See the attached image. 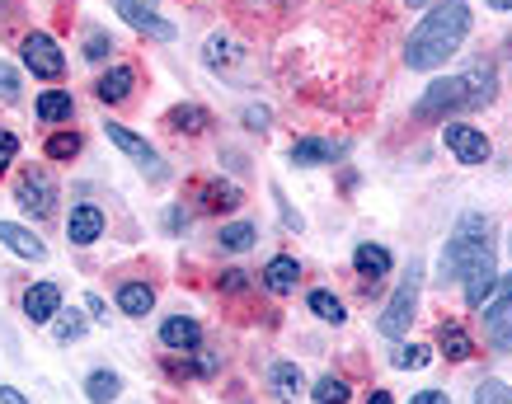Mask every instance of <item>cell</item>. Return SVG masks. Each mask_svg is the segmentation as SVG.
Instances as JSON below:
<instances>
[{
    "label": "cell",
    "mask_w": 512,
    "mask_h": 404,
    "mask_svg": "<svg viewBox=\"0 0 512 404\" xmlns=\"http://www.w3.org/2000/svg\"><path fill=\"white\" fill-rule=\"evenodd\" d=\"M104 226H109V217H104L99 202H76L71 217H66V240L85 249V245H94V240H104Z\"/></svg>",
    "instance_id": "10"
},
{
    "label": "cell",
    "mask_w": 512,
    "mask_h": 404,
    "mask_svg": "<svg viewBox=\"0 0 512 404\" xmlns=\"http://www.w3.org/2000/svg\"><path fill=\"white\" fill-rule=\"evenodd\" d=\"M494 94H498V71L489 62H475L470 71H461V76L433 80V85L419 94V104H414V123H447V113L494 104Z\"/></svg>",
    "instance_id": "3"
},
{
    "label": "cell",
    "mask_w": 512,
    "mask_h": 404,
    "mask_svg": "<svg viewBox=\"0 0 512 404\" xmlns=\"http://www.w3.org/2000/svg\"><path fill=\"white\" fill-rule=\"evenodd\" d=\"M409 5H414V10H423V5H437V0H409Z\"/></svg>",
    "instance_id": "44"
},
{
    "label": "cell",
    "mask_w": 512,
    "mask_h": 404,
    "mask_svg": "<svg viewBox=\"0 0 512 404\" xmlns=\"http://www.w3.org/2000/svg\"><path fill=\"white\" fill-rule=\"evenodd\" d=\"M273 198H278V217H282V226H287V231H301L306 221H301V212H292V207H287V198H282V188H278V184H273Z\"/></svg>",
    "instance_id": "36"
},
{
    "label": "cell",
    "mask_w": 512,
    "mask_h": 404,
    "mask_svg": "<svg viewBox=\"0 0 512 404\" xmlns=\"http://www.w3.org/2000/svg\"><path fill=\"white\" fill-rule=\"evenodd\" d=\"M353 268H357V278H367V282H381L395 268V259H390V249L372 245V240H362V245L353 249Z\"/></svg>",
    "instance_id": "15"
},
{
    "label": "cell",
    "mask_w": 512,
    "mask_h": 404,
    "mask_svg": "<svg viewBox=\"0 0 512 404\" xmlns=\"http://www.w3.org/2000/svg\"><path fill=\"white\" fill-rule=\"evenodd\" d=\"M367 404H395V395H390V390H372V395H367Z\"/></svg>",
    "instance_id": "42"
},
{
    "label": "cell",
    "mask_w": 512,
    "mask_h": 404,
    "mask_svg": "<svg viewBox=\"0 0 512 404\" xmlns=\"http://www.w3.org/2000/svg\"><path fill=\"white\" fill-rule=\"evenodd\" d=\"M217 287H221V292H245V287H249V273H240V268H226V273L217 278Z\"/></svg>",
    "instance_id": "37"
},
{
    "label": "cell",
    "mask_w": 512,
    "mask_h": 404,
    "mask_svg": "<svg viewBox=\"0 0 512 404\" xmlns=\"http://www.w3.org/2000/svg\"><path fill=\"white\" fill-rule=\"evenodd\" d=\"M118 311L132 315V320H146L156 311V287L151 282H123L118 287Z\"/></svg>",
    "instance_id": "17"
},
{
    "label": "cell",
    "mask_w": 512,
    "mask_h": 404,
    "mask_svg": "<svg viewBox=\"0 0 512 404\" xmlns=\"http://www.w3.org/2000/svg\"><path fill=\"white\" fill-rule=\"evenodd\" d=\"M508 249H512V240H508Z\"/></svg>",
    "instance_id": "45"
},
{
    "label": "cell",
    "mask_w": 512,
    "mask_h": 404,
    "mask_svg": "<svg viewBox=\"0 0 512 404\" xmlns=\"http://www.w3.org/2000/svg\"><path fill=\"white\" fill-rule=\"evenodd\" d=\"M419 287H423V264H409V273L400 278L395 296L386 301V311L376 320V329L386 334V339H400L404 329L414 325V311H419Z\"/></svg>",
    "instance_id": "4"
},
{
    "label": "cell",
    "mask_w": 512,
    "mask_h": 404,
    "mask_svg": "<svg viewBox=\"0 0 512 404\" xmlns=\"http://www.w3.org/2000/svg\"><path fill=\"white\" fill-rule=\"evenodd\" d=\"M0 404H33L24 390H15V386H0Z\"/></svg>",
    "instance_id": "40"
},
{
    "label": "cell",
    "mask_w": 512,
    "mask_h": 404,
    "mask_svg": "<svg viewBox=\"0 0 512 404\" xmlns=\"http://www.w3.org/2000/svg\"><path fill=\"white\" fill-rule=\"evenodd\" d=\"M268 123H273V109H264V104H249V109H245V127H254V132H264Z\"/></svg>",
    "instance_id": "38"
},
{
    "label": "cell",
    "mask_w": 512,
    "mask_h": 404,
    "mask_svg": "<svg viewBox=\"0 0 512 404\" xmlns=\"http://www.w3.org/2000/svg\"><path fill=\"white\" fill-rule=\"evenodd\" d=\"M202 57H207V66H212V71H221V66H231L240 52H235L231 38H207V52H202Z\"/></svg>",
    "instance_id": "31"
},
{
    "label": "cell",
    "mask_w": 512,
    "mask_h": 404,
    "mask_svg": "<svg viewBox=\"0 0 512 404\" xmlns=\"http://www.w3.org/2000/svg\"><path fill=\"white\" fill-rule=\"evenodd\" d=\"M19 99V71L10 62H0V104H15Z\"/></svg>",
    "instance_id": "32"
},
{
    "label": "cell",
    "mask_w": 512,
    "mask_h": 404,
    "mask_svg": "<svg viewBox=\"0 0 512 404\" xmlns=\"http://www.w3.org/2000/svg\"><path fill=\"white\" fill-rule=\"evenodd\" d=\"M118 15H123V24H132L137 33L156 38V43H174V33H179L170 19L156 15V0H118Z\"/></svg>",
    "instance_id": "8"
},
{
    "label": "cell",
    "mask_w": 512,
    "mask_h": 404,
    "mask_svg": "<svg viewBox=\"0 0 512 404\" xmlns=\"http://www.w3.org/2000/svg\"><path fill=\"white\" fill-rule=\"evenodd\" d=\"M160 343H165L170 353H193L202 343V325L193 315H170V320L160 325Z\"/></svg>",
    "instance_id": "13"
},
{
    "label": "cell",
    "mask_w": 512,
    "mask_h": 404,
    "mask_svg": "<svg viewBox=\"0 0 512 404\" xmlns=\"http://www.w3.org/2000/svg\"><path fill=\"white\" fill-rule=\"evenodd\" d=\"M85 311H94V315H99V320H109V315H104V296H85Z\"/></svg>",
    "instance_id": "41"
},
{
    "label": "cell",
    "mask_w": 512,
    "mask_h": 404,
    "mask_svg": "<svg viewBox=\"0 0 512 404\" xmlns=\"http://www.w3.org/2000/svg\"><path fill=\"white\" fill-rule=\"evenodd\" d=\"M437 348H442L451 362H470V358H475V339H470L461 325H442V329H437Z\"/></svg>",
    "instance_id": "23"
},
{
    "label": "cell",
    "mask_w": 512,
    "mask_h": 404,
    "mask_svg": "<svg viewBox=\"0 0 512 404\" xmlns=\"http://www.w3.org/2000/svg\"><path fill=\"white\" fill-rule=\"evenodd\" d=\"M306 306H311V315H320L325 325H343V320H348V306H343L334 292H325V287H315V292L306 296Z\"/></svg>",
    "instance_id": "24"
},
{
    "label": "cell",
    "mask_w": 512,
    "mask_h": 404,
    "mask_svg": "<svg viewBox=\"0 0 512 404\" xmlns=\"http://www.w3.org/2000/svg\"><path fill=\"white\" fill-rule=\"evenodd\" d=\"M19 62H24V71H33L38 80H62V71H66V57H62V47H57L52 33H24Z\"/></svg>",
    "instance_id": "6"
},
{
    "label": "cell",
    "mask_w": 512,
    "mask_h": 404,
    "mask_svg": "<svg viewBox=\"0 0 512 404\" xmlns=\"http://www.w3.org/2000/svg\"><path fill=\"white\" fill-rule=\"evenodd\" d=\"M24 320L29 325H52L57 315H62V287L57 282H33V287H24Z\"/></svg>",
    "instance_id": "11"
},
{
    "label": "cell",
    "mask_w": 512,
    "mask_h": 404,
    "mask_svg": "<svg viewBox=\"0 0 512 404\" xmlns=\"http://www.w3.org/2000/svg\"><path fill=\"white\" fill-rule=\"evenodd\" d=\"M259 278H264V287H268L273 296H292V292H296V282H301V264H296L292 254H273V259L264 264V273H259Z\"/></svg>",
    "instance_id": "14"
},
{
    "label": "cell",
    "mask_w": 512,
    "mask_h": 404,
    "mask_svg": "<svg viewBox=\"0 0 512 404\" xmlns=\"http://www.w3.org/2000/svg\"><path fill=\"white\" fill-rule=\"evenodd\" d=\"M15 202L38 221L52 217V212H57V179H52L43 165H33V170H24L15 179Z\"/></svg>",
    "instance_id": "5"
},
{
    "label": "cell",
    "mask_w": 512,
    "mask_h": 404,
    "mask_svg": "<svg viewBox=\"0 0 512 404\" xmlns=\"http://www.w3.org/2000/svg\"><path fill=\"white\" fill-rule=\"evenodd\" d=\"M254 226H249V221H231V226H221V235H217V245L221 249H231V254H245L249 245H254Z\"/></svg>",
    "instance_id": "28"
},
{
    "label": "cell",
    "mask_w": 512,
    "mask_h": 404,
    "mask_svg": "<svg viewBox=\"0 0 512 404\" xmlns=\"http://www.w3.org/2000/svg\"><path fill=\"white\" fill-rule=\"evenodd\" d=\"M33 113H38V123H43V127L71 123L76 99H71V90H43V94H38V104H33Z\"/></svg>",
    "instance_id": "16"
},
{
    "label": "cell",
    "mask_w": 512,
    "mask_h": 404,
    "mask_svg": "<svg viewBox=\"0 0 512 404\" xmlns=\"http://www.w3.org/2000/svg\"><path fill=\"white\" fill-rule=\"evenodd\" d=\"M132 85H137V71H132V66H109V71L99 76V85H94V94H99V104H123L127 94H132Z\"/></svg>",
    "instance_id": "18"
},
{
    "label": "cell",
    "mask_w": 512,
    "mask_h": 404,
    "mask_svg": "<svg viewBox=\"0 0 512 404\" xmlns=\"http://www.w3.org/2000/svg\"><path fill=\"white\" fill-rule=\"evenodd\" d=\"M52 334H57V343H76L80 334H85V320H80V315L71 311L66 320H57V325H52Z\"/></svg>",
    "instance_id": "33"
},
{
    "label": "cell",
    "mask_w": 512,
    "mask_h": 404,
    "mask_svg": "<svg viewBox=\"0 0 512 404\" xmlns=\"http://www.w3.org/2000/svg\"><path fill=\"white\" fill-rule=\"evenodd\" d=\"M165 127H170V132H188V137H198V132L212 127V113L202 109V104H174V109L165 113Z\"/></svg>",
    "instance_id": "21"
},
{
    "label": "cell",
    "mask_w": 512,
    "mask_h": 404,
    "mask_svg": "<svg viewBox=\"0 0 512 404\" xmlns=\"http://www.w3.org/2000/svg\"><path fill=\"white\" fill-rule=\"evenodd\" d=\"M475 404H512V386L498 381V376H484L480 386H475Z\"/></svg>",
    "instance_id": "30"
},
{
    "label": "cell",
    "mask_w": 512,
    "mask_h": 404,
    "mask_svg": "<svg viewBox=\"0 0 512 404\" xmlns=\"http://www.w3.org/2000/svg\"><path fill=\"white\" fill-rule=\"evenodd\" d=\"M198 198H202V207H207V212H235V207H240V188L212 179V184L202 188Z\"/></svg>",
    "instance_id": "25"
},
{
    "label": "cell",
    "mask_w": 512,
    "mask_h": 404,
    "mask_svg": "<svg viewBox=\"0 0 512 404\" xmlns=\"http://www.w3.org/2000/svg\"><path fill=\"white\" fill-rule=\"evenodd\" d=\"M15 160H19V137L10 132V127H0V174L10 170Z\"/></svg>",
    "instance_id": "35"
},
{
    "label": "cell",
    "mask_w": 512,
    "mask_h": 404,
    "mask_svg": "<svg viewBox=\"0 0 512 404\" xmlns=\"http://www.w3.org/2000/svg\"><path fill=\"white\" fill-rule=\"evenodd\" d=\"M268 390L278 395V400H296V395H306V376L296 362H273L268 367Z\"/></svg>",
    "instance_id": "20"
},
{
    "label": "cell",
    "mask_w": 512,
    "mask_h": 404,
    "mask_svg": "<svg viewBox=\"0 0 512 404\" xmlns=\"http://www.w3.org/2000/svg\"><path fill=\"white\" fill-rule=\"evenodd\" d=\"M484 5H494V10H503V15H512V0H484Z\"/></svg>",
    "instance_id": "43"
},
{
    "label": "cell",
    "mask_w": 512,
    "mask_h": 404,
    "mask_svg": "<svg viewBox=\"0 0 512 404\" xmlns=\"http://www.w3.org/2000/svg\"><path fill=\"white\" fill-rule=\"evenodd\" d=\"M118 390H123V376L109 372V367H99V372L85 376V400L90 404H113L118 400Z\"/></svg>",
    "instance_id": "22"
},
{
    "label": "cell",
    "mask_w": 512,
    "mask_h": 404,
    "mask_svg": "<svg viewBox=\"0 0 512 404\" xmlns=\"http://www.w3.org/2000/svg\"><path fill=\"white\" fill-rule=\"evenodd\" d=\"M0 245L10 249V254H19V259H33V264L47 259V245L29 231V226H19V221H0Z\"/></svg>",
    "instance_id": "12"
},
{
    "label": "cell",
    "mask_w": 512,
    "mask_h": 404,
    "mask_svg": "<svg viewBox=\"0 0 512 404\" xmlns=\"http://www.w3.org/2000/svg\"><path fill=\"white\" fill-rule=\"evenodd\" d=\"M470 33V5L466 0H437L428 15L414 24L409 43H404V66L409 71H437V66L456 57Z\"/></svg>",
    "instance_id": "2"
},
{
    "label": "cell",
    "mask_w": 512,
    "mask_h": 404,
    "mask_svg": "<svg viewBox=\"0 0 512 404\" xmlns=\"http://www.w3.org/2000/svg\"><path fill=\"white\" fill-rule=\"evenodd\" d=\"M409 404H451V395H447V390H419Z\"/></svg>",
    "instance_id": "39"
},
{
    "label": "cell",
    "mask_w": 512,
    "mask_h": 404,
    "mask_svg": "<svg viewBox=\"0 0 512 404\" xmlns=\"http://www.w3.org/2000/svg\"><path fill=\"white\" fill-rule=\"evenodd\" d=\"M311 400L315 404H348V400H353V386H348L343 376H320V381H315V390H311Z\"/></svg>",
    "instance_id": "26"
},
{
    "label": "cell",
    "mask_w": 512,
    "mask_h": 404,
    "mask_svg": "<svg viewBox=\"0 0 512 404\" xmlns=\"http://www.w3.org/2000/svg\"><path fill=\"white\" fill-rule=\"evenodd\" d=\"M80 146H85V141H80V132H52L43 151H47V160H76Z\"/></svg>",
    "instance_id": "29"
},
{
    "label": "cell",
    "mask_w": 512,
    "mask_h": 404,
    "mask_svg": "<svg viewBox=\"0 0 512 404\" xmlns=\"http://www.w3.org/2000/svg\"><path fill=\"white\" fill-rule=\"evenodd\" d=\"M428 362H433V348H423V343H400L390 353V367H400V372H419Z\"/></svg>",
    "instance_id": "27"
},
{
    "label": "cell",
    "mask_w": 512,
    "mask_h": 404,
    "mask_svg": "<svg viewBox=\"0 0 512 404\" xmlns=\"http://www.w3.org/2000/svg\"><path fill=\"white\" fill-rule=\"evenodd\" d=\"M339 156V146L325 137H301L292 141V165H301V170H320V165H329V160Z\"/></svg>",
    "instance_id": "19"
},
{
    "label": "cell",
    "mask_w": 512,
    "mask_h": 404,
    "mask_svg": "<svg viewBox=\"0 0 512 404\" xmlns=\"http://www.w3.org/2000/svg\"><path fill=\"white\" fill-rule=\"evenodd\" d=\"M442 141H447V151L456 156V165H489V156H494V146H489V137H484V127L447 123L442 127Z\"/></svg>",
    "instance_id": "7"
},
{
    "label": "cell",
    "mask_w": 512,
    "mask_h": 404,
    "mask_svg": "<svg viewBox=\"0 0 512 404\" xmlns=\"http://www.w3.org/2000/svg\"><path fill=\"white\" fill-rule=\"evenodd\" d=\"M109 52H113V38L104 29H94L90 38H85V57H90V62H104Z\"/></svg>",
    "instance_id": "34"
},
{
    "label": "cell",
    "mask_w": 512,
    "mask_h": 404,
    "mask_svg": "<svg viewBox=\"0 0 512 404\" xmlns=\"http://www.w3.org/2000/svg\"><path fill=\"white\" fill-rule=\"evenodd\" d=\"M104 137L123 151V156H132L141 165V170H151V179H165V170H160V151L151 146L146 137H137L132 127H123V123H104Z\"/></svg>",
    "instance_id": "9"
},
{
    "label": "cell",
    "mask_w": 512,
    "mask_h": 404,
    "mask_svg": "<svg viewBox=\"0 0 512 404\" xmlns=\"http://www.w3.org/2000/svg\"><path fill=\"white\" fill-rule=\"evenodd\" d=\"M498 245H494V221L484 212H466L456 221L451 240L442 245V259H437V282H461L466 287V306L470 311H484V301L494 296L498 287Z\"/></svg>",
    "instance_id": "1"
}]
</instances>
